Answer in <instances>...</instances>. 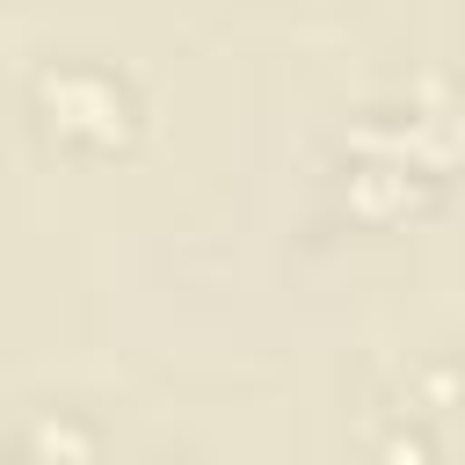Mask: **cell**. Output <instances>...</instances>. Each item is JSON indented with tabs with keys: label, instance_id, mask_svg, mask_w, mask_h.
<instances>
[{
	"label": "cell",
	"instance_id": "obj_1",
	"mask_svg": "<svg viewBox=\"0 0 465 465\" xmlns=\"http://www.w3.org/2000/svg\"><path fill=\"white\" fill-rule=\"evenodd\" d=\"M349 153L356 160H385V167H400V174H414V182L436 189L443 174L465 167V87L450 73L414 80L392 109H371L356 124Z\"/></svg>",
	"mask_w": 465,
	"mask_h": 465
},
{
	"label": "cell",
	"instance_id": "obj_2",
	"mask_svg": "<svg viewBox=\"0 0 465 465\" xmlns=\"http://www.w3.org/2000/svg\"><path fill=\"white\" fill-rule=\"evenodd\" d=\"M29 116L51 145H73V153H116L138 138V94L124 73L109 65H87V58H51L29 73Z\"/></svg>",
	"mask_w": 465,
	"mask_h": 465
}]
</instances>
